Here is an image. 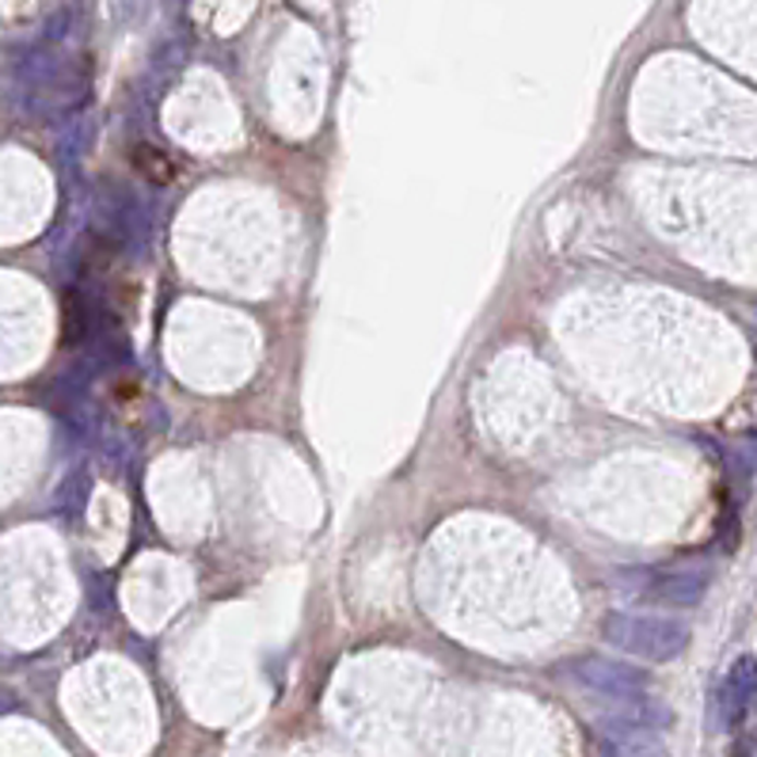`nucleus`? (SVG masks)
I'll list each match as a JSON object with an SVG mask.
<instances>
[{
  "label": "nucleus",
  "instance_id": "f257e3e1",
  "mask_svg": "<svg viewBox=\"0 0 757 757\" xmlns=\"http://www.w3.org/2000/svg\"><path fill=\"white\" fill-rule=\"evenodd\" d=\"M609 647L632 655L639 662H674L689 647L693 628L685 616L662 613H609L601 624Z\"/></svg>",
  "mask_w": 757,
  "mask_h": 757
},
{
  "label": "nucleus",
  "instance_id": "f03ea898",
  "mask_svg": "<svg viewBox=\"0 0 757 757\" xmlns=\"http://www.w3.org/2000/svg\"><path fill=\"white\" fill-rule=\"evenodd\" d=\"M632 594L644 601H659L670 609L697 606L708 590V571L689 567V563H662V567H639L628 571Z\"/></svg>",
  "mask_w": 757,
  "mask_h": 757
},
{
  "label": "nucleus",
  "instance_id": "0eeeda50",
  "mask_svg": "<svg viewBox=\"0 0 757 757\" xmlns=\"http://www.w3.org/2000/svg\"><path fill=\"white\" fill-rule=\"evenodd\" d=\"M134 168L152 183V187H168V183H172V175H175L172 160H168L160 149H152V145H137V149H134Z\"/></svg>",
  "mask_w": 757,
  "mask_h": 757
},
{
  "label": "nucleus",
  "instance_id": "20e7f679",
  "mask_svg": "<svg viewBox=\"0 0 757 757\" xmlns=\"http://www.w3.org/2000/svg\"><path fill=\"white\" fill-rule=\"evenodd\" d=\"M750 705H754V655H743L728 670L720 689H716V720H720V728L735 731L750 716Z\"/></svg>",
  "mask_w": 757,
  "mask_h": 757
},
{
  "label": "nucleus",
  "instance_id": "7ed1b4c3",
  "mask_svg": "<svg viewBox=\"0 0 757 757\" xmlns=\"http://www.w3.org/2000/svg\"><path fill=\"white\" fill-rule=\"evenodd\" d=\"M571 674H575V682L583 685V689L606 697L609 705H624V700L647 697L644 670L628 667V662H621V659H598V655H590V659H578L575 667H571Z\"/></svg>",
  "mask_w": 757,
  "mask_h": 757
},
{
  "label": "nucleus",
  "instance_id": "39448f33",
  "mask_svg": "<svg viewBox=\"0 0 757 757\" xmlns=\"http://www.w3.org/2000/svg\"><path fill=\"white\" fill-rule=\"evenodd\" d=\"M598 728L606 735V743L613 746V757H667L662 731L613 720V716H598Z\"/></svg>",
  "mask_w": 757,
  "mask_h": 757
},
{
  "label": "nucleus",
  "instance_id": "6e6552de",
  "mask_svg": "<svg viewBox=\"0 0 757 757\" xmlns=\"http://www.w3.org/2000/svg\"><path fill=\"white\" fill-rule=\"evenodd\" d=\"M69 27H73V12H69V8H58V12L46 20L42 42L53 46V42H61V38H69Z\"/></svg>",
  "mask_w": 757,
  "mask_h": 757
},
{
  "label": "nucleus",
  "instance_id": "423d86ee",
  "mask_svg": "<svg viewBox=\"0 0 757 757\" xmlns=\"http://www.w3.org/2000/svg\"><path fill=\"white\" fill-rule=\"evenodd\" d=\"M88 142H91V119H84V114H69L65 130H61V137H58V160L61 164H81Z\"/></svg>",
  "mask_w": 757,
  "mask_h": 757
}]
</instances>
